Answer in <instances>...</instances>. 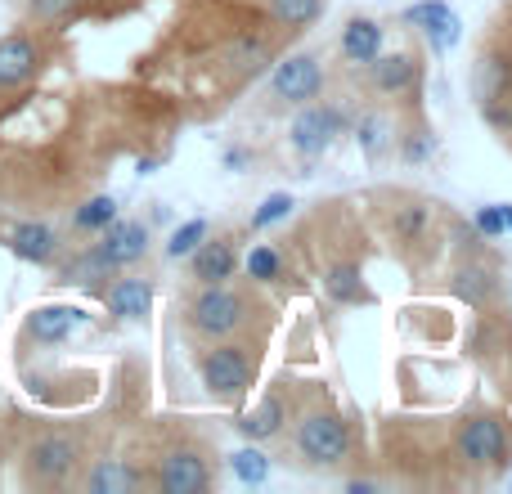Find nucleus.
<instances>
[{
    "label": "nucleus",
    "mask_w": 512,
    "mask_h": 494,
    "mask_svg": "<svg viewBox=\"0 0 512 494\" xmlns=\"http://www.w3.org/2000/svg\"><path fill=\"white\" fill-rule=\"evenodd\" d=\"M328 292H333L337 301H364L360 274H355L351 265H333V270H328Z\"/></svg>",
    "instance_id": "412c9836"
},
{
    "label": "nucleus",
    "mask_w": 512,
    "mask_h": 494,
    "mask_svg": "<svg viewBox=\"0 0 512 494\" xmlns=\"http://www.w3.org/2000/svg\"><path fill=\"white\" fill-rule=\"evenodd\" d=\"M504 234H512V207H504Z\"/></svg>",
    "instance_id": "72a5a7b5"
},
{
    "label": "nucleus",
    "mask_w": 512,
    "mask_h": 494,
    "mask_svg": "<svg viewBox=\"0 0 512 494\" xmlns=\"http://www.w3.org/2000/svg\"><path fill=\"white\" fill-rule=\"evenodd\" d=\"M243 310H248V301H243L239 292L212 283L203 297H194V306H189V324H194L203 337H225V333H234V328L248 319Z\"/></svg>",
    "instance_id": "7ed1b4c3"
},
{
    "label": "nucleus",
    "mask_w": 512,
    "mask_h": 494,
    "mask_svg": "<svg viewBox=\"0 0 512 494\" xmlns=\"http://www.w3.org/2000/svg\"><path fill=\"white\" fill-rule=\"evenodd\" d=\"M54 230L50 225H41V221H23V225H14V234H9V247H14V256H23V261H32V265H45L54 256Z\"/></svg>",
    "instance_id": "4468645a"
},
{
    "label": "nucleus",
    "mask_w": 512,
    "mask_h": 494,
    "mask_svg": "<svg viewBox=\"0 0 512 494\" xmlns=\"http://www.w3.org/2000/svg\"><path fill=\"white\" fill-rule=\"evenodd\" d=\"M283 423H288V409H283V396H265L261 405L252 409V414H243L239 432L248 436V441H265V436H279Z\"/></svg>",
    "instance_id": "dca6fc26"
},
{
    "label": "nucleus",
    "mask_w": 512,
    "mask_h": 494,
    "mask_svg": "<svg viewBox=\"0 0 512 494\" xmlns=\"http://www.w3.org/2000/svg\"><path fill=\"white\" fill-rule=\"evenodd\" d=\"M77 5H81V0H27L32 18H41V23H63V18H68Z\"/></svg>",
    "instance_id": "bb28decb"
},
{
    "label": "nucleus",
    "mask_w": 512,
    "mask_h": 494,
    "mask_svg": "<svg viewBox=\"0 0 512 494\" xmlns=\"http://www.w3.org/2000/svg\"><path fill=\"white\" fill-rule=\"evenodd\" d=\"M477 230L481 234H504V207H481V212H477Z\"/></svg>",
    "instance_id": "2f4dec72"
},
{
    "label": "nucleus",
    "mask_w": 512,
    "mask_h": 494,
    "mask_svg": "<svg viewBox=\"0 0 512 494\" xmlns=\"http://www.w3.org/2000/svg\"><path fill=\"white\" fill-rule=\"evenodd\" d=\"M95 252L104 256L113 270L135 265L149 252V230H144L140 221H113V225H104V243H95Z\"/></svg>",
    "instance_id": "1a4fd4ad"
},
{
    "label": "nucleus",
    "mask_w": 512,
    "mask_h": 494,
    "mask_svg": "<svg viewBox=\"0 0 512 494\" xmlns=\"http://www.w3.org/2000/svg\"><path fill=\"white\" fill-rule=\"evenodd\" d=\"M81 319L86 315H81L77 306H36L32 315H27V337H36L41 346H54V342H63Z\"/></svg>",
    "instance_id": "9b49d317"
},
{
    "label": "nucleus",
    "mask_w": 512,
    "mask_h": 494,
    "mask_svg": "<svg viewBox=\"0 0 512 494\" xmlns=\"http://www.w3.org/2000/svg\"><path fill=\"white\" fill-rule=\"evenodd\" d=\"M481 288L490 292V274H481V270H463L459 283H454V292H459V297H477Z\"/></svg>",
    "instance_id": "7c9ffc66"
},
{
    "label": "nucleus",
    "mask_w": 512,
    "mask_h": 494,
    "mask_svg": "<svg viewBox=\"0 0 512 494\" xmlns=\"http://www.w3.org/2000/svg\"><path fill=\"white\" fill-rule=\"evenodd\" d=\"M77 468V441L63 432H50L27 450V477L41 481V486H59V481L72 477Z\"/></svg>",
    "instance_id": "39448f33"
},
{
    "label": "nucleus",
    "mask_w": 512,
    "mask_h": 494,
    "mask_svg": "<svg viewBox=\"0 0 512 494\" xmlns=\"http://www.w3.org/2000/svg\"><path fill=\"white\" fill-rule=\"evenodd\" d=\"M203 387L216 400H239L252 387V355L243 346H216L203 355Z\"/></svg>",
    "instance_id": "f03ea898"
},
{
    "label": "nucleus",
    "mask_w": 512,
    "mask_h": 494,
    "mask_svg": "<svg viewBox=\"0 0 512 494\" xmlns=\"http://www.w3.org/2000/svg\"><path fill=\"white\" fill-rule=\"evenodd\" d=\"M423 225H427V212H423V207H414V212L400 216V234H418Z\"/></svg>",
    "instance_id": "473e14b6"
},
{
    "label": "nucleus",
    "mask_w": 512,
    "mask_h": 494,
    "mask_svg": "<svg viewBox=\"0 0 512 494\" xmlns=\"http://www.w3.org/2000/svg\"><path fill=\"white\" fill-rule=\"evenodd\" d=\"M427 36H432V50H436V54L454 50V45H459V36H463V32H459V14H454V9H450V14H441L432 27H427Z\"/></svg>",
    "instance_id": "b1692460"
},
{
    "label": "nucleus",
    "mask_w": 512,
    "mask_h": 494,
    "mask_svg": "<svg viewBox=\"0 0 512 494\" xmlns=\"http://www.w3.org/2000/svg\"><path fill=\"white\" fill-rule=\"evenodd\" d=\"M203 239H207V221H198V216H194V221H185L176 234H171L167 256H176V261H180V256H189V252H194V247L203 243Z\"/></svg>",
    "instance_id": "5701e85b"
},
{
    "label": "nucleus",
    "mask_w": 512,
    "mask_h": 494,
    "mask_svg": "<svg viewBox=\"0 0 512 494\" xmlns=\"http://www.w3.org/2000/svg\"><path fill=\"white\" fill-rule=\"evenodd\" d=\"M207 481L212 477H207V463L198 450L167 454V463H162V472H158V486L167 494H198V490H207Z\"/></svg>",
    "instance_id": "9d476101"
},
{
    "label": "nucleus",
    "mask_w": 512,
    "mask_h": 494,
    "mask_svg": "<svg viewBox=\"0 0 512 494\" xmlns=\"http://www.w3.org/2000/svg\"><path fill=\"white\" fill-rule=\"evenodd\" d=\"M95 494H131L135 486H140V477H135L126 463L117 459H99L95 468H90V481H86Z\"/></svg>",
    "instance_id": "f3484780"
},
{
    "label": "nucleus",
    "mask_w": 512,
    "mask_h": 494,
    "mask_svg": "<svg viewBox=\"0 0 512 494\" xmlns=\"http://www.w3.org/2000/svg\"><path fill=\"white\" fill-rule=\"evenodd\" d=\"M459 454L472 468H495L508 454V427L495 414H477L472 423H463L459 432Z\"/></svg>",
    "instance_id": "20e7f679"
},
{
    "label": "nucleus",
    "mask_w": 512,
    "mask_h": 494,
    "mask_svg": "<svg viewBox=\"0 0 512 494\" xmlns=\"http://www.w3.org/2000/svg\"><path fill=\"white\" fill-rule=\"evenodd\" d=\"M41 72V45L27 32L0 36V90H18Z\"/></svg>",
    "instance_id": "0eeeda50"
},
{
    "label": "nucleus",
    "mask_w": 512,
    "mask_h": 494,
    "mask_svg": "<svg viewBox=\"0 0 512 494\" xmlns=\"http://www.w3.org/2000/svg\"><path fill=\"white\" fill-rule=\"evenodd\" d=\"M108 270H113V265H108L104 256H99V252H86L81 261L68 265V283H95V279H104Z\"/></svg>",
    "instance_id": "393cba45"
},
{
    "label": "nucleus",
    "mask_w": 512,
    "mask_h": 494,
    "mask_svg": "<svg viewBox=\"0 0 512 494\" xmlns=\"http://www.w3.org/2000/svg\"><path fill=\"white\" fill-rule=\"evenodd\" d=\"M248 274L252 279H274V274H279V252H274V247H256V252L248 256Z\"/></svg>",
    "instance_id": "c756f323"
},
{
    "label": "nucleus",
    "mask_w": 512,
    "mask_h": 494,
    "mask_svg": "<svg viewBox=\"0 0 512 494\" xmlns=\"http://www.w3.org/2000/svg\"><path fill=\"white\" fill-rule=\"evenodd\" d=\"M113 221H117V203L108 194L90 198V203L77 212V230H104V225H113Z\"/></svg>",
    "instance_id": "aec40b11"
},
{
    "label": "nucleus",
    "mask_w": 512,
    "mask_h": 494,
    "mask_svg": "<svg viewBox=\"0 0 512 494\" xmlns=\"http://www.w3.org/2000/svg\"><path fill=\"white\" fill-rule=\"evenodd\" d=\"M378 90H405L414 81V59L409 54H387V59H369Z\"/></svg>",
    "instance_id": "a211bd4d"
},
{
    "label": "nucleus",
    "mask_w": 512,
    "mask_h": 494,
    "mask_svg": "<svg viewBox=\"0 0 512 494\" xmlns=\"http://www.w3.org/2000/svg\"><path fill=\"white\" fill-rule=\"evenodd\" d=\"M230 468H234V477L243 481V486H261L265 477H270V459H265L261 450H234V459H230Z\"/></svg>",
    "instance_id": "6ab92c4d"
},
{
    "label": "nucleus",
    "mask_w": 512,
    "mask_h": 494,
    "mask_svg": "<svg viewBox=\"0 0 512 494\" xmlns=\"http://www.w3.org/2000/svg\"><path fill=\"white\" fill-rule=\"evenodd\" d=\"M292 194H270L261 207H256V216H252V225L256 230H265V225H274V221H283V216H292Z\"/></svg>",
    "instance_id": "a878e982"
},
{
    "label": "nucleus",
    "mask_w": 512,
    "mask_h": 494,
    "mask_svg": "<svg viewBox=\"0 0 512 494\" xmlns=\"http://www.w3.org/2000/svg\"><path fill=\"white\" fill-rule=\"evenodd\" d=\"M104 301L117 319H144L153 310V288L144 279H117L113 288L104 292Z\"/></svg>",
    "instance_id": "ddd939ff"
},
{
    "label": "nucleus",
    "mask_w": 512,
    "mask_h": 494,
    "mask_svg": "<svg viewBox=\"0 0 512 494\" xmlns=\"http://www.w3.org/2000/svg\"><path fill=\"white\" fill-rule=\"evenodd\" d=\"M319 86H324V72H319L315 54H292V59H283L270 77V90L279 99H288V104H306V99H315Z\"/></svg>",
    "instance_id": "423d86ee"
},
{
    "label": "nucleus",
    "mask_w": 512,
    "mask_h": 494,
    "mask_svg": "<svg viewBox=\"0 0 512 494\" xmlns=\"http://www.w3.org/2000/svg\"><path fill=\"white\" fill-rule=\"evenodd\" d=\"M324 9V0H270V14L279 23H310Z\"/></svg>",
    "instance_id": "4be33fe9"
},
{
    "label": "nucleus",
    "mask_w": 512,
    "mask_h": 494,
    "mask_svg": "<svg viewBox=\"0 0 512 494\" xmlns=\"http://www.w3.org/2000/svg\"><path fill=\"white\" fill-rule=\"evenodd\" d=\"M297 450L319 468H333L351 454V427L337 414H306L297 423Z\"/></svg>",
    "instance_id": "f257e3e1"
},
{
    "label": "nucleus",
    "mask_w": 512,
    "mask_h": 494,
    "mask_svg": "<svg viewBox=\"0 0 512 494\" xmlns=\"http://www.w3.org/2000/svg\"><path fill=\"white\" fill-rule=\"evenodd\" d=\"M189 256H194V279H203V283L234 279V265H239V256H234V243L230 239H212V243L203 239Z\"/></svg>",
    "instance_id": "f8f14e48"
},
{
    "label": "nucleus",
    "mask_w": 512,
    "mask_h": 494,
    "mask_svg": "<svg viewBox=\"0 0 512 494\" xmlns=\"http://www.w3.org/2000/svg\"><path fill=\"white\" fill-rule=\"evenodd\" d=\"M441 14H450V5H445V0H423V5H409L405 9V23H414V27H423V32H427V27H432Z\"/></svg>",
    "instance_id": "c85d7f7f"
},
{
    "label": "nucleus",
    "mask_w": 512,
    "mask_h": 494,
    "mask_svg": "<svg viewBox=\"0 0 512 494\" xmlns=\"http://www.w3.org/2000/svg\"><path fill=\"white\" fill-rule=\"evenodd\" d=\"M333 135H342V117L333 113V108H301L297 117H292V144H297L306 158H315V153H324L328 144H333Z\"/></svg>",
    "instance_id": "6e6552de"
},
{
    "label": "nucleus",
    "mask_w": 512,
    "mask_h": 494,
    "mask_svg": "<svg viewBox=\"0 0 512 494\" xmlns=\"http://www.w3.org/2000/svg\"><path fill=\"white\" fill-rule=\"evenodd\" d=\"M378 50H382V27L373 23V18H351V23L342 27V54L351 63L378 59Z\"/></svg>",
    "instance_id": "2eb2a0df"
},
{
    "label": "nucleus",
    "mask_w": 512,
    "mask_h": 494,
    "mask_svg": "<svg viewBox=\"0 0 512 494\" xmlns=\"http://www.w3.org/2000/svg\"><path fill=\"white\" fill-rule=\"evenodd\" d=\"M382 135H387V122H382V117H364V122H360L364 158H378V153H382Z\"/></svg>",
    "instance_id": "cd10ccee"
}]
</instances>
